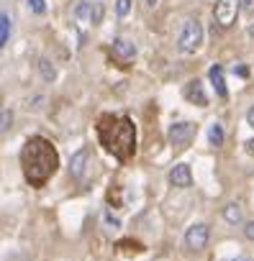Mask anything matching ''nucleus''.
<instances>
[{
  "label": "nucleus",
  "mask_w": 254,
  "mask_h": 261,
  "mask_svg": "<svg viewBox=\"0 0 254 261\" xmlns=\"http://www.w3.org/2000/svg\"><path fill=\"white\" fill-rule=\"evenodd\" d=\"M90 162H93L90 149H80V151H75V154H72V159H70V174H72V179H75V182H85V179H87Z\"/></svg>",
  "instance_id": "obj_6"
},
{
  "label": "nucleus",
  "mask_w": 254,
  "mask_h": 261,
  "mask_svg": "<svg viewBox=\"0 0 254 261\" xmlns=\"http://www.w3.org/2000/svg\"><path fill=\"white\" fill-rule=\"evenodd\" d=\"M246 123L254 128V105H251V108H249V113H246Z\"/></svg>",
  "instance_id": "obj_25"
},
{
  "label": "nucleus",
  "mask_w": 254,
  "mask_h": 261,
  "mask_svg": "<svg viewBox=\"0 0 254 261\" xmlns=\"http://www.w3.org/2000/svg\"><path fill=\"white\" fill-rule=\"evenodd\" d=\"M208 238H211V228L205 223H195L185 233V246L188 251H203L208 246Z\"/></svg>",
  "instance_id": "obj_7"
},
{
  "label": "nucleus",
  "mask_w": 254,
  "mask_h": 261,
  "mask_svg": "<svg viewBox=\"0 0 254 261\" xmlns=\"http://www.w3.org/2000/svg\"><path fill=\"white\" fill-rule=\"evenodd\" d=\"M39 74L44 82H54L57 80V72H54V64L49 59H39Z\"/></svg>",
  "instance_id": "obj_14"
},
{
  "label": "nucleus",
  "mask_w": 254,
  "mask_h": 261,
  "mask_svg": "<svg viewBox=\"0 0 254 261\" xmlns=\"http://www.w3.org/2000/svg\"><path fill=\"white\" fill-rule=\"evenodd\" d=\"M241 218H244V207H241L239 202H228V205L223 207V220H226V223L239 225V223H241Z\"/></svg>",
  "instance_id": "obj_12"
},
{
  "label": "nucleus",
  "mask_w": 254,
  "mask_h": 261,
  "mask_svg": "<svg viewBox=\"0 0 254 261\" xmlns=\"http://www.w3.org/2000/svg\"><path fill=\"white\" fill-rule=\"evenodd\" d=\"M170 185L177 187V190H188L193 185V169H190V164H175L170 169Z\"/></svg>",
  "instance_id": "obj_8"
},
{
  "label": "nucleus",
  "mask_w": 254,
  "mask_h": 261,
  "mask_svg": "<svg viewBox=\"0 0 254 261\" xmlns=\"http://www.w3.org/2000/svg\"><path fill=\"white\" fill-rule=\"evenodd\" d=\"M244 146H246V151H249V154H251V156H254V139H249V141H246V144H244Z\"/></svg>",
  "instance_id": "obj_26"
},
{
  "label": "nucleus",
  "mask_w": 254,
  "mask_h": 261,
  "mask_svg": "<svg viewBox=\"0 0 254 261\" xmlns=\"http://www.w3.org/2000/svg\"><path fill=\"white\" fill-rule=\"evenodd\" d=\"M223 139H226V134H223V125L221 123H211V128H208V141H211V146H223Z\"/></svg>",
  "instance_id": "obj_13"
},
{
  "label": "nucleus",
  "mask_w": 254,
  "mask_h": 261,
  "mask_svg": "<svg viewBox=\"0 0 254 261\" xmlns=\"http://www.w3.org/2000/svg\"><path fill=\"white\" fill-rule=\"evenodd\" d=\"M144 3H147V6H149V8H154V6H157V3H159V0H144Z\"/></svg>",
  "instance_id": "obj_27"
},
{
  "label": "nucleus",
  "mask_w": 254,
  "mask_h": 261,
  "mask_svg": "<svg viewBox=\"0 0 254 261\" xmlns=\"http://www.w3.org/2000/svg\"><path fill=\"white\" fill-rule=\"evenodd\" d=\"M21 169L31 187H44L59 169V154L44 136H31L21 149Z\"/></svg>",
  "instance_id": "obj_2"
},
{
  "label": "nucleus",
  "mask_w": 254,
  "mask_h": 261,
  "mask_svg": "<svg viewBox=\"0 0 254 261\" xmlns=\"http://www.w3.org/2000/svg\"><path fill=\"white\" fill-rule=\"evenodd\" d=\"M129 13H131V0H116V16L123 21Z\"/></svg>",
  "instance_id": "obj_18"
},
{
  "label": "nucleus",
  "mask_w": 254,
  "mask_h": 261,
  "mask_svg": "<svg viewBox=\"0 0 254 261\" xmlns=\"http://www.w3.org/2000/svg\"><path fill=\"white\" fill-rule=\"evenodd\" d=\"M103 16H105V8H103V3H95L93 8H90V23H103Z\"/></svg>",
  "instance_id": "obj_19"
},
{
  "label": "nucleus",
  "mask_w": 254,
  "mask_h": 261,
  "mask_svg": "<svg viewBox=\"0 0 254 261\" xmlns=\"http://www.w3.org/2000/svg\"><path fill=\"white\" fill-rule=\"evenodd\" d=\"M203 44V26L195 21V18H188L182 23V31H180V39H177V49L182 54H195Z\"/></svg>",
  "instance_id": "obj_3"
},
{
  "label": "nucleus",
  "mask_w": 254,
  "mask_h": 261,
  "mask_svg": "<svg viewBox=\"0 0 254 261\" xmlns=\"http://www.w3.org/2000/svg\"><path fill=\"white\" fill-rule=\"evenodd\" d=\"M98 128V139L105 146L110 156H116L121 164L129 162L136 151V125L129 115H118V113H103L95 120Z\"/></svg>",
  "instance_id": "obj_1"
},
{
  "label": "nucleus",
  "mask_w": 254,
  "mask_h": 261,
  "mask_svg": "<svg viewBox=\"0 0 254 261\" xmlns=\"http://www.w3.org/2000/svg\"><path fill=\"white\" fill-rule=\"evenodd\" d=\"M90 8H93V3H87V0H77V6H75V21H80V23L90 21Z\"/></svg>",
  "instance_id": "obj_15"
},
{
  "label": "nucleus",
  "mask_w": 254,
  "mask_h": 261,
  "mask_svg": "<svg viewBox=\"0 0 254 261\" xmlns=\"http://www.w3.org/2000/svg\"><path fill=\"white\" fill-rule=\"evenodd\" d=\"M29 6L36 16H44L47 13V0H29Z\"/></svg>",
  "instance_id": "obj_21"
},
{
  "label": "nucleus",
  "mask_w": 254,
  "mask_h": 261,
  "mask_svg": "<svg viewBox=\"0 0 254 261\" xmlns=\"http://www.w3.org/2000/svg\"><path fill=\"white\" fill-rule=\"evenodd\" d=\"M182 95H185V100H188V102H193V105H198V108H205V105H208V95H205V90H203V82H200V80H190V82L185 85Z\"/></svg>",
  "instance_id": "obj_10"
},
{
  "label": "nucleus",
  "mask_w": 254,
  "mask_h": 261,
  "mask_svg": "<svg viewBox=\"0 0 254 261\" xmlns=\"http://www.w3.org/2000/svg\"><path fill=\"white\" fill-rule=\"evenodd\" d=\"M234 74H239V77H249V67H244V64H236V67H234Z\"/></svg>",
  "instance_id": "obj_23"
},
{
  "label": "nucleus",
  "mask_w": 254,
  "mask_h": 261,
  "mask_svg": "<svg viewBox=\"0 0 254 261\" xmlns=\"http://www.w3.org/2000/svg\"><path fill=\"white\" fill-rule=\"evenodd\" d=\"M208 77H211V82H213V87H216V95L218 97H228V90H226V77H223V69L218 67V64H213L211 67V72H208Z\"/></svg>",
  "instance_id": "obj_11"
},
{
  "label": "nucleus",
  "mask_w": 254,
  "mask_h": 261,
  "mask_svg": "<svg viewBox=\"0 0 254 261\" xmlns=\"http://www.w3.org/2000/svg\"><path fill=\"white\" fill-rule=\"evenodd\" d=\"M251 34H254V26H251Z\"/></svg>",
  "instance_id": "obj_28"
},
{
  "label": "nucleus",
  "mask_w": 254,
  "mask_h": 261,
  "mask_svg": "<svg viewBox=\"0 0 254 261\" xmlns=\"http://www.w3.org/2000/svg\"><path fill=\"white\" fill-rule=\"evenodd\" d=\"M11 125H13V110L3 108V110H0V134L11 130Z\"/></svg>",
  "instance_id": "obj_17"
},
{
  "label": "nucleus",
  "mask_w": 254,
  "mask_h": 261,
  "mask_svg": "<svg viewBox=\"0 0 254 261\" xmlns=\"http://www.w3.org/2000/svg\"><path fill=\"white\" fill-rule=\"evenodd\" d=\"M167 139H170V144L172 146H177V149H182V146H188L193 139H195V123H172L170 125V130H167Z\"/></svg>",
  "instance_id": "obj_5"
},
{
  "label": "nucleus",
  "mask_w": 254,
  "mask_h": 261,
  "mask_svg": "<svg viewBox=\"0 0 254 261\" xmlns=\"http://www.w3.org/2000/svg\"><path fill=\"white\" fill-rule=\"evenodd\" d=\"M103 223H105L110 230H118V228H121V220H118L110 210H103Z\"/></svg>",
  "instance_id": "obj_20"
},
{
  "label": "nucleus",
  "mask_w": 254,
  "mask_h": 261,
  "mask_svg": "<svg viewBox=\"0 0 254 261\" xmlns=\"http://www.w3.org/2000/svg\"><path fill=\"white\" fill-rule=\"evenodd\" d=\"M113 57H116L121 64H134V59H136V46H134L129 39H116V41H113Z\"/></svg>",
  "instance_id": "obj_9"
},
{
  "label": "nucleus",
  "mask_w": 254,
  "mask_h": 261,
  "mask_svg": "<svg viewBox=\"0 0 254 261\" xmlns=\"http://www.w3.org/2000/svg\"><path fill=\"white\" fill-rule=\"evenodd\" d=\"M239 8H241V0H218L216 8H213V18L221 29H231L236 23V16H239Z\"/></svg>",
  "instance_id": "obj_4"
},
{
  "label": "nucleus",
  "mask_w": 254,
  "mask_h": 261,
  "mask_svg": "<svg viewBox=\"0 0 254 261\" xmlns=\"http://www.w3.org/2000/svg\"><path fill=\"white\" fill-rule=\"evenodd\" d=\"M244 236H246L249 241H254V220H249V223L244 225Z\"/></svg>",
  "instance_id": "obj_22"
},
{
  "label": "nucleus",
  "mask_w": 254,
  "mask_h": 261,
  "mask_svg": "<svg viewBox=\"0 0 254 261\" xmlns=\"http://www.w3.org/2000/svg\"><path fill=\"white\" fill-rule=\"evenodd\" d=\"M8 36H11V16L8 13H0V49L6 46Z\"/></svg>",
  "instance_id": "obj_16"
},
{
  "label": "nucleus",
  "mask_w": 254,
  "mask_h": 261,
  "mask_svg": "<svg viewBox=\"0 0 254 261\" xmlns=\"http://www.w3.org/2000/svg\"><path fill=\"white\" fill-rule=\"evenodd\" d=\"M241 8L246 13H254V0H241Z\"/></svg>",
  "instance_id": "obj_24"
}]
</instances>
